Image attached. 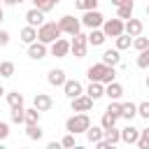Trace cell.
Here are the masks:
<instances>
[{
	"label": "cell",
	"instance_id": "cell-1",
	"mask_svg": "<svg viewBox=\"0 0 149 149\" xmlns=\"http://www.w3.org/2000/svg\"><path fill=\"white\" fill-rule=\"evenodd\" d=\"M86 77H88L91 81L107 84V81H114V68H112V65H105V63L100 61V63H93V65L86 70Z\"/></svg>",
	"mask_w": 149,
	"mask_h": 149
},
{
	"label": "cell",
	"instance_id": "cell-2",
	"mask_svg": "<svg viewBox=\"0 0 149 149\" xmlns=\"http://www.w3.org/2000/svg\"><path fill=\"white\" fill-rule=\"evenodd\" d=\"M63 33L58 30V23L56 21H44L42 26H37V40L42 44H51L54 40H58Z\"/></svg>",
	"mask_w": 149,
	"mask_h": 149
},
{
	"label": "cell",
	"instance_id": "cell-3",
	"mask_svg": "<svg viewBox=\"0 0 149 149\" xmlns=\"http://www.w3.org/2000/svg\"><path fill=\"white\" fill-rule=\"evenodd\" d=\"M88 126H91V119H88V114H86V112H77L74 116H70V119L65 121V130H68V133H72V135L84 133Z\"/></svg>",
	"mask_w": 149,
	"mask_h": 149
},
{
	"label": "cell",
	"instance_id": "cell-4",
	"mask_svg": "<svg viewBox=\"0 0 149 149\" xmlns=\"http://www.w3.org/2000/svg\"><path fill=\"white\" fill-rule=\"evenodd\" d=\"M58 30L65 33V35H77V33L81 30V23H79V19H74L72 14H65V16H61V21H58Z\"/></svg>",
	"mask_w": 149,
	"mask_h": 149
},
{
	"label": "cell",
	"instance_id": "cell-5",
	"mask_svg": "<svg viewBox=\"0 0 149 149\" xmlns=\"http://www.w3.org/2000/svg\"><path fill=\"white\" fill-rule=\"evenodd\" d=\"M102 21H105V16H102L98 9H86V12H84V16L79 19V23H81L84 28H88V30H91V28H100V26H102Z\"/></svg>",
	"mask_w": 149,
	"mask_h": 149
},
{
	"label": "cell",
	"instance_id": "cell-6",
	"mask_svg": "<svg viewBox=\"0 0 149 149\" xmlns=\"http://www.w3.org/2000/svg\"><path fill=\"white\" fill-rule=\"evenodd\" d=\"M86 49H88L86 35H81V33L72 35V42H70V51L74 54V58H84V56H86Z\"/></svg>",
	"mask_w": 149,
	"mask_h": 149
},
{
	"label": "cell",
	"instance_id": "cell-7",
	"mask_svg": "<svg viewBox=\"0 0 149 149\" xmlns=\"http://www.w3.org/2000/svg\"><path fill=\"white\" fill-rule=\"evenodd\" d=\"M102 33L105 37H116L123 33V19H105L102 21Z\"/></svg>",
	"mask_w": 149,
	"mask_h": 149
},
{
	"label": "cell",
	"instance_id": "cell-8",
	"mask_svg": "<svg viewBox=\"0 0 149 149\" xmlns=\"http://www.w3.org/2000/svg\"><path fill=\"white\" fill-rule=\"evenodd\" d=\"M49 51H51V56H56V58H65V56L70 54V42H68V40H63V37H58V40H54V42H51Z\"/></svg>",
	"mask_w": 149,
	"mask_h": 149
},
{
	"label": "cell",
	"instance_id": "cell-9",
	"mask_svg": "<svg viewBox=\"0 0 149 149\" xmlns=\"http://www.w3.org/2000/svg\"><path fill=\"white\" fill-rule=\"evenodd\" d=\"M33 107H35L37 112H49V109L54 107V100H51L49 93H35V98H33Z\"/></svg>",
	"mask_w": 149,
	"mask_h": 149
},
{
	"label": "cell",
	"instance_id": "cell-10",
	"mask_svg": "<svg viewBox=\"0 0 149 149\" xmlns=\"http://www.w3.org/2000/svg\"><path fill=\"white\" fill-rule=\"evenodd\" d=\"M70 100H72V112H88V109L93 107V100H91L86 93H79V95L70 98Z\"/></svg>",
	"mask_w": 149,
	"mask_h": 149
},
{
	"label": "cell",
	"instance_id": "cell-11",
	"mask_svg": "<svg viewBox=\"0 0 149 149\" xmlns=\"http://www.w3.org/2000/svg\"><path fill=\"white\" fill-rule=\"evenodd\" d=\"M47 51H49V49H47V44H42L40 40H35V42H30V44H28V56H30L33 61H42V58L47 56Z\"/></svg>",
	"mask_w": 149,
	"mask_h": 149
},
{
	"label": "cell",
	"instance_id": "cell-12",
	"mask_svg": "<svg viewBox=\"0 0 149 149\" xmlns=\"http://www.w3.org/2000/svg\"><path fill=\"white\" fill-rule=\"evenodd\" d=\"M142 30H144V23L140 21V19H128L126 23H123V33L126 35H130V37H135V35H142Z\"/></svg>",
	"mask_w": 149,
	"mask_h": 149
},
{
	"label": "cell",
	"instance_id": "cell-13",
	"mask_svg": "<svg viewBox=\"0 0 149 149\" xmlns=\"http://www.w3.org/2000/svg\"><path fill=\"white\" fill-rule=\"evenodd\" d=\"M137 135H140V128H135V126H126L123 130H119V137H121V142H126V144H135L137 142Z\"/></svg>",
	"mask_w": 149,
	"mask_h": 149
},
{
	"label": "cell",
	"instance_id": "cell-14",
	"mask_svg": "<svg viewBox=\"0 0 149 149\" xmlns=\"http://www.w3.org/2000/svg\"><path fill=\"white\" fill-rule=\"evenodd\" d=\"M26 21H28V26L37 28V26H42V23H44V12H42V9H37V7H33V9H28V12H26Z\"/></svg>",
	"mask_w": 149,
	"mask_h": 149
},
{
	"label": "cell",
	"instance_id": "cell-15",
	"mask_svg": "<svg viewBox=\"0 0 149 149\" xmlns=\"http://www.w3.org/2000/svg\"><path fill=\"white\" fill-rule=\"evenodd\" d=\"M63 91H65L68 98H74V95L84 93V86H81L77 79H65V81H63Z\"/></svg>",
	"mask_w": 149,
	"mask_h": 149
},
{
	"label": "cell",
	"instance_id": "cell-16",
	"mask_svg": "<svg viewBox=\"0 0 149 149\" xmlns=\"http://www.w3.org/2000/svg\"><path fill=\"white\" fill-rule=\"evenodd\" d=\"M105 95H107L109 100H121V95H123V86H121L119 81H107V86H105Z\"/></svg>",
	"mask_w": 149,
	"mask_h": 149
},
{
	"label": "cell",
	"instance_id": "cell-17",
	"mask_svg": "<svg viewBox=\"0 0 149 149\" xmlns=\"http://www.w3.org/2000/svg\"><path fill=\"white\" fill-rule=\"evenodd\" d=\"M102 63L116 68V65L121 63V51H119V49H107V51L102 54Z\"/></svg>",
	"mask_w": 149,
	"mask_h": 149
},
{
	"label": "cell",
	"instance_id": "cell-18",
	"mask_svg": "<svg viewBox=\"0 0 149 149\" xmlns=\"http://www.w3.org/2000/svg\"><path fill=\"white\" fill-rule=\"evenodd\" d=\"M65 79H68V77H65V72H63L61 68H54V70H49V74H47V81H49L51 86H63Z\"/></svg>",
	"mask_w": 149,
	"mask_h": 149
},
{
	"label": "cell",
	"instance_id": "cell-19",
	"mask_svg": "<svg viewBox=\"0 0 149 149\" xmlns=\"http://www.w3.org/2000/svg\"><path fill=\"white\" fill-rule=\"evenodd\" d=\"M105 33L100 30V28H91V33L86 35V42L88 44H93V47H100V44H105Z\"/></svg>",
	"mask_w": 149,
	"mask_h": 149
},
{
	"label": "cell",
	"instance_id": "cell-20",
	"mask_svg": "<svg viewBox=\"0 0 149 149\" xmlns=\"http://www.w3.org/2000/svg\"><path fill=\"white\" fill-rule=\"evenodd\" d=\"M86 95H88L91 100L102 98V95H105V84H100V81H91V84H88V88H86Z\"/></svg>",
	"mask_w": 149,
	"mask_h": 149
},
{
	"label": "cell",
	"instance_id": "cell-21",
	"mask_svg": "<svg viewBox=\"0 0 149 149\" xmlns=\"http://www.w3.org/2000/svg\"><path fill=\"white\" fill-rule=\"evenodd\" d=\"M26 135H28V140H42V128H40V123H26Z\"/></svg>",
	"mask_w": 149,
	"mask_h": 149
},
{
	"label": "cell",
	"instance_id": "cell-22",
	"mask_svg": "<svg viewBox=\"0 0 149 149\" xmlns=\"http://www.w3.org/2000/svg\"><path fill=\"white\" fill-rule=\"evenodd\" d=\"M21 40H23L26 44L35 42V40H37V28H33V26H26V28H21Z\"/></svg>",
	"mask_w": 149,
	"mask_h": 149
},
{
	"label": "cell",
	"instance_id": "cell-23",
	"mask_svg": "<svg viewBox=\"0 0 149 149\" xmlns=\"http://www.w3.org/2000/svg\"><path fill=\"white\" fill-rule=\"evenodd\" d=\"M84 133H86L88 142H98V140H102V128H100V126H88Z\"/></svg>",
	"mask_w": 149,
	"mask_h": 149
},
{
	"label": "cell",
	"instance_id": "cell-24",
	"mask_svg": "<svg viewBox=\"0 0 149 149\" xmlns=\"http://www.w3.org/2000/svg\"><path fill=\"white\" fill-rule=\"evenodd\" d=\"M133 9H135V5H133V2L116 7V19H130V16H133Z\"/></svg>",
	"mask_w": 149,
	"mask_h": 149
},
{
	"label": "cell",
	"instance_id": "cell-25",
	"mask_svg": "<svg viewBox=\"0 0 149 149\" xmlns=\"http://www.w3.org/2000/svg\"><path fill=\"white\" fill-rule=\"evenodd\" d=\"M114 40H116V49H119V51H123V49H130V42H133V37H130V35L121 33V35H116Z\"/></svg>",
	"mask_w": 149,
	"mask_h": 149
},
{
	"label": "cell",
	"instance_id": "cell-26",
	"mask_svg": "<svg viewBox=\"0 0 149 149\" xmlns=\"http://www.w3.org/2000/svg\"><path fill=\"white\" fill-rule=\"evenodd\" d=\"M7 102H9V107H23V95L19 91H9L7 93Z\"/></svg>",
	"mask_w": 149,
	"mask_h": 149
},
{
	"label": "cell",
	"instance_id": "cell-27",
	"mask_svg": "<svg viewBox=\"0 0 149 149\" xmlns=\"http://www.w3.org/2000/svg\"><path fill=\"white\" fill-rule=\"evenodd\" d=\"M23 123H40V112L35 107L23 109Z\"/></svg>",
	"mask_w": 149,
	"mask_h": 149
},
{
	"label": "cell",
	"instance_id": "cell-28",
	"mask_svg": "<svg viewBox=\"0 0 149 149\" xmlns=\"http://www.w3.org/2000/svg\"><path fill=\"white\" fill-rule=\"evenodd\" d=\"M121 116L128 119V121H133V116H135V105H133V102H121Z\"/></svg>",
	"mask_w": 149,
	"mask_h": 149
},
{
	"label": "cell",
	"instance_id": "cell-29",
	"mask_svg": "<svg viewBox=\"0 0 149 149\" xmlns=\"http://www.w3.org/2000/svg\"><path fill=\"white\" fill-rule=\"evenodd\" d=\"M116 119H119V116H114V114L105 112V114H102V119H100V128L105 130V128H112V126H116Z\"/></svg>",
	"mask_w": 149,
	"mask_h": 149
},
{
	"label": "cell",
	"instance_id": "cell-30",
	"mask_svg": "<svg viewBox=\"0 0 149 149\" xmlns=\"http://www.w3.org/2000/svg\"><path fill=\"white\" fill-rule=\"evenodd\" d=\"M140 149H147L149 147V128H140V135H137V142H135Z\"/></svg>",
	"mask_w": 149,
	"mask_h": 149
},
{
	"label": "cell",
	"instance_id": "cell-31",
	"mask_svg": "<svg viewBox=\"0 0 149 149\" xmlns=\"http://www.w3.org/2000/svg\"><path fill=\"white\" fill-rule=\"evenodd\" d=\"M74 7L86 12V9H98V0H74Z\"/></svg>",
	"mask_w": 149,
	"mask_h": 149
},
{
	"label": "cell",
	"instance_id": "cell-32",
	"mask_svg": "<svg viewBox=\"0 0 149 149\" xmlns=\"http://www.w3.org/2000/svg\"><path fill=\"white\" fill-rule=\"evenodd\" d=\"M0 77H14V63L12 61H2L0 63Z\"/></svg>",
	"mask_w": 149,
	"mask_h": 149
},
{
	"label": "cell",
	"instance_id": "cell-33",
	"mask_svg": "<svg viewBox=\"0 0 149 149\" xmlns=\"http://www.w3.org/2000/svg\"><path fill=\"white\" fill-rule=\"evenodd\" d=\"M33 5H35L37 9H42L44 14H47V12H51V9L56 7V2H54V0H33Z\"/></svg>",
	"mask_w": 149,
	"mask_h": 149
},
{
	"label": "cell",
	"instance_id": "cell-34",
	"mask_svg": "<svg viewBox=\"0 0 149 149\" xmlns=\"http://www.w3.org/2000/svg\"><path fill=\"white\" fill-rule=\"evenodd\" d=\"M130 44H133L137 51H142V49H149V40H147V37H142V35H135V40H133Z\"/></svg>",
	"mask_w": 149,
	"mask_h": 149
},
{
	"label": "cell",
	"instance_id": "cell-35",
	"mask_svg": "<svg viewBox=\"0 0 149 149\" xmlns=\"http://www.w3.org/2000/svg\"><path fill=\"white\" fill-rule=\"evenodd\" d=\"M137 68H149V49H142L140 56H137Z\"/></svg>",
	"mask_w": 149,
	"mask_h": 149
},
{
	"label": "cell",
	"instance_id": "cell-36",
	"mask_svg": "<svg viewBox=\"0 0 149 149\" xmlns=\"http://www.w3.org/2000/svg\"><path fill=\"white\" fill-rule=\"evenodd\" d=\"M105 112H109V114H114V116H121V102H119V100H109V105H107Z\"/></svg>",
	"mask_w": 149,
	"mask_h": 149
},
{
	"label": "cell",
	"instance_id": "cell-37",
	"mask_svg": "<svg viewBox=\"0 0 149 149\" xmlns=\"http://www.w3.org/2000/svg\"><path fill=\"white\" fill-rule=\"evenodd\" d=\"M135 114L142 116V119H149V102H140V105H135Z\"/></svg>",
	"mask_w": 149,
	"mask_h": 149
},
{
	"label": "cell",
	"instance_id": "cell-38",
	"mask_svg": "<svg viewBox=\"0 0 149 149\" xmlns=\"http://www.w3.org/2000/svg\"><path fill=\"white\" fill-rule=\"evenodd\" d=\"M12 121L23 123V107H12Z\"/></svg>",
	"mask_w": 149,
	"mask_h": 149
},
{
	"label": "cell",
	"instance_id": "cell-39",
	"mask_svg": "<svg viewBox=\"0 0 149 149\" xmlns=\"http://www.w3.org/2000/svg\"><path fill=\"white\" fill-rule=\"evenodd\" d=\"M61 147H74V135H72V133H68V135L61 140Z\"/></svg>",
	"mask_w": 149,
	"mask_h": 149
},
{
	"label": "cell",
	"instance_id": "cell-40",
	"mask_svg": "<svg viewBox=\"0 0 149 149\" xmlns=\"http://www.w3.org/2000/svg\"><path fill=\"white\" fill-rule=\"evenodd\" d=\"M7 135H9V126L5 121H0V140H7Z\"/></svg>",
	"mask_w": 149,
	"mask_h": 149
},
{
	"label": "cell",
	"instance_id": "cell-41",
	"mask_svg": "<svg viewBox=\"0 0 149 149\" xmlns=\"http://www.w3.org/2000/svg\"><path fill=\"white\" fill-rule=\"evenodd\" d=\"M7 44H9V33L0 30V47H7Z\"/></svg>",
	"mask_w": 149,
	"mask_h": 149
},
{
	"label": "cell",
	"instance_id": "cell-42",
	"mask_svg": "<svg viewBox=\"0 0 149 149\" xmlns=\"http://www.w3.org/2000/svg\"><path fill=\"white\" fill-rule=\"evenodd\" d=\"M128 2H133V0H112L114 7H121V5H128Z\"/></svg>",
	"mask_w": 149,
	"mask_h": 149
},
{
	"label": "cell",
	"instance_id": "cell-43",
	"mask_svg": "<svg viewBox=\"0 0 149 149\" xmlns=\"http://www.w3.org/2000/svg\"><path fill=\"white\" fill-rule=\"evenodd\" d=\"M47 147H49V149H58V147H61V142H49Z\"/></svg>",
	"mask_w": 149,
	"mask_h": 149
},
{
	"label": "cell",
	"instance_id": "cell-44",
	"mask_svg": "<svg viewBox=\"0 0 149 149\" xmlns=\"http://www.w3.org/2000/svg\"><path fill=\"white\" fill-rule=\"evenodd\" d=\"M19 0H2V5H16Z\"/></svg>",
	"mask_w": 149,
	"mask_h": 149
},
{
	"label": "cell",
	"instance_id": "cell-45",
	"mask_svg": "<svg viewBox=\"0 0 149 149\" xmlns=\"http://www.w3.org/2000/svg\"><path fill=\"white\" fill-rule=\"evenodd\" d=\"M2 19H5V16H2V9H0V23H2Z\"/></svg>",
	"mask_w": 149,
	"mask_h": 149
},
{
	"label": "cell",
	"instance_id": "cell-46",
	"mask_svg": "<svg viewBox=\"0 0 149 149\" xmlns=\"http://www.w3.org/2000/svg\"><path fill=\"white\" fill-rule=\"evenodd\" d=\"M2 93H5V88H2V86H0V95H2Z\"/></svg>",
	"mask_w": 149,
	"mask_h": 149
},
{
	"label": "cell",
	"instance_id": "cell-47",
	"mask_svg": "<svg viewBox=\"0 0 149 149\" xmlns=\"http://www.w3.org/2000/svg\"><path fill=\"white\" fill-rule=\"evenodd\" d=\"M54 2H56V5H58V2H61V0H54Z\"/></svg>",
	"mask_w": 149,
	"mask_h": 149
},
{
	"label": "cell",
	"instance_id": "cell-48",
	"mask_svg": "<svg viewBox=\"0 0 149 149\" xmlns=\"http://www.w3.org/2000/svg\"><path fill=\"white\" fill-rule=\"evenodd\" d=\"M0 9H2V0H0Z\"/></svg>",
	"mask_w": 149,
	"mask_h": 149
},
{
	"label": "cell",
	"instance_id": "cell-49",
	"mask_svg": "<svg viewBox=\"0 0 149 149\" xmlns=\"http://www.w3.org/2000/svg\"><path fill=\"white\" fill-rule=\"evenodd\" d=\"M19 2H23V0H19Z\"/></svg>",
	"mask_w": 149,
	"mask_h": 149
}]
</instances>
